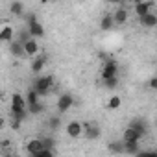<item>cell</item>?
Segmentation results:
<instances>
[{"mask_svg": "<svg viewBox=\"0 0 157 157\" xmlns=\"http://www.w3.org/2000/svg\"><path fill=\"white\" fill-rule=\"evenodd\" d=\"M54 85V78L52 76H39L33 82V89L39 96H46L50 93V87Z\"/></svg>", "mask_w": 157, "mask_h": 157, "instance_id": "cell-1", "label": "cell"}, {"mask_svg": "<svg viewBox=\"0 0 157 157\" xmlns=\"http://www.w3.org/2000/svg\"><path fill=\"white\" fill-rule=\"evenodd\" d=\"M82 133L85 135V139L94 140V139H98V137L102 135V129H100V126L94 124V122H85V124H82Z\"/></svg>", "mask_w": 157, "mask_h": 157, "instance_id": "cell-2", "label": "cell"}, {"mask_svg": "<svg viewBox=\"0 0 157 157\" xmlns=\"http://www.w3.org/2000/svg\"><path fill=\"white\" fill-rule=\"evenodd\" d=\"M72 104H74L72 94H61V96L57 98V111H59V113H65V111H68V109L72 107Z\"/></svg>", "mask_w": 157, "mask_h": 157, "instance_id": "cell-3", "label": "cell"}, {"mask_svg": "<svg viewBox=\"0 0 157 157\" xmlns=\"http://www.w3.org/2000/svg\"><path fill=\"white\" fill-rule=\"evenodd\" d=\"M117 72H118V65H117V61L107 59V61H105V65H104V70H102V78L105 80V78L117 76Z\"/></svg>", "mask_w": 157, "mask_h": 157, "instance_id": "cell-4", "label": "cell"}, {"mask_svg": "<svg viewBox=\"0 0 157 157\" xmlns=\"http://www.w3.org/2000/svg\"><path fill=\"white\" fill-rule=\"evenodd\" d=\"M151 8H153V2H151V0H140V2L135 4V13H137V17H142V15H146L148 11H151Z\"/></svg>", "mask_w": 157, "mask_h": 157, "instance_id": "cell-5", "label": "cell"}, {"mask_svg": "<svg viewBox=\"0 0 157 157\" xmlns=\"http://www.w3.org/2000/svg\"><path fill=\"white\" fill-rule=\"evenodd\" d=\"M22 46H24V54L26 56H37L39 54V43L33 37H30L28 41H24Z\"/></svg>", "mask_w": 157, "mask_h": 157, "instance_id": "cell-6", "label": "cell"}, {"mask_svg": "<svg viewBox=\"0 0 157 157\" xmlns=\"http://www.w3.org/2000/svg\"><path fill=\"white\" fill-rule=\"evenodd\" d=\"M10 54L15 56V57H26L24 46H22V43L17 41V39H11V41H10Z\"/></svg>", "mask_w": 157, "mask_h": 157, "instance_id": "cell-7", "label": "cell"}, {"mask_svg": "<svg viewBox=\"0 0 157 157\" xmlns=\"http://www.w3.org/2000/svg\"><path fill=\"white\" fill-rule=\"evenodd\" d=\"M67 135L72 137V139H78L82 135V122H78V120H72L67 124Z\"/></svg>", "mask_w": 157, "mask_h": 157, "instance_id": "cell-8", "label": "cell"}, {"mask_svg": "<svg viewBox=\"0 0 157 157\" xmlns=\"http://www.w3.org/2000/svg\"><path fill=\"white\" fill-rule=\"evenodd\" d=\"M129 128H133L140 137H144V135L148 133V124H146V120H142V118H135V120H131Z\"/></svg>", "mask_w": 157, "mask_h": 157, "instance_id": "cell-9", "label": "cell"}, {"mask_svg": "<svg viewBox=\"0 0 157 157\" xmlns=\"http://www.w3.org/2000/svg\"><path fill=\"white\" fill-rule=\"evenodd\" d=\"M128 19H129V13H128L126 8H118V10L113 13V22H115V24H126Z\"/></svg>", "mask_w": 157, "mask_h": 157, "instance_id": "cell-10", "label": "cell"}, {"mask_svg": "<svg viewBox=\"0 0 157 157\" xmlns=\"http://www.w3.org/2000/svg\"><path fill=\"white\" fill-rule=\"evenodd\" d=\"M139 21H140V24H142L144 28H155V24H157V15L151 13V11H148L146 15L139 17Z\"/></svg>", "mask_w": 157, "mask_h": 157, "instance_id": "cell-11", "label": "cell"}, {"mask_svg": "<svg viewBox=\"0 0 157 157\" xmlns=\"http://www.w3.org/2000/svg\"><path fill=\"white\" fill-rule=\"evenodd\" d=\"M140 139H142V137H140L133 128H129V126L126 128V131H124V135H122V140H124V142H139Z\"/></svg>", "mask_w": 157, "mask_h": 157, "instance_id": "cell-12", "label": "cell"}, {"mask_svg": "<svg viewBox=\"0 0 157 157\" xmlns=\"http://www.w3.org/2000/svg\"><path fill=\"white\" fill-rule=\"evenodd\" d=\"M28 30H30V35H32L33 39H37V37H43V35H44V28H43V24H41L39 21L32 22V24L28 26Z\"/></svg>", "mask_w": 157, "mask_h": 157, "instance_id": "cell-13", "label": "cell"}, {"mask_svg": "<svg viewBox=\"0 0 157 157\" xmlns=\"http://www.w3.org/2000/svg\"><path fill=\"white\" fill-rule=\"evenodd\" d=\"M41 148H44L41 139H32V140H28V144H26V151H28L30 155H35Z\"/></svg>", "mask_w": 157, "mask_h": 157, "instance_id": "cell-14", "label": "cell"}, {"mask_svg": "<svg viewBox=\"0 0 157 157\" xmlns=\"http://www.w3.org/2000/svg\"><path fill=\"white\" fill-rule=\"evenodd\" d=\"M44 63H46V56H44V54L37 56V57L33 59V63H32V72H33V74H39V72L44 68Z\"/></svg>", "mask_w": 157, "mask_h": 157, "instance_id": "cell-15", "label": "cell"}, {"mask_svg": "<svg viewBox=\"0 0 157 157\" xmlns=\"http://www.w3.org/2000/svg\"><path fill=\"white\" fill-rule=\"evenodd\" d=\"M13 39V28L11 26H4L0 30V43H10Z\"/></svg>", "mask_w": 157, "mask_h": 157, "instance_id": "cell-16", "label": "cell"}, {"mask_svg": "<svg viewBox=\"0 0 157 157\" xmlns=\"http://www.w3.org/2000/svg\"><path fill=\"white\" fill-rule=\"evenodd\" d=\"M140 148H139V142H124V153L128 155H139Z\"/></svg>", "mask_w": 157, "mask_h": 157, "instance_id": "cell-17", "label": "cell"}, {"mask_svg": "<svg viewBox=\"0 0 157 157\" xmlns=\"http://www.w3.org/2000/svg\"><path fill=\"white\" fill-rule=\"evenodd\" d=\"M10 11H11L13 15H17V17H22V13H24V6H22L21 0H13L11 6H10Z\"/></svg>", "mask_w": 157, "mask_h": 157, "instance_id": "cell-18", "label": "cell"}, {"mask_svg": "<svg viewBox=\"0 0 157 157\" xmlns=\"http://www.w3.org/2000/svg\"><path fill=\"white\" fill-rule=\"evenodd\" d=\"M107 150L111 153H124V140H115V142H109Z\"/></svg>", "mask_w": 157, "mask_h": 157, "instance_id": "cell-19", "label": "cell"}, {"mask_svg": "<svg viewBox=\"0 0 157 157\" xmlns=\"http://www.w3.org/2000/svg\"><path fill=\"white\" fill-rule=\"evenodd\" d=\"M113 15H104L102 17V21H100V28L104 30V32H107V30H111L113 28Z\"/></svg>", "mask_w": 157, "mask_h": 157, "instance_id": "cell-20", "label": "cell"}, {"mask_svg": "<svg viewBox=\"0 0 157 157\" xmlns=\"http://www.w3.org/2000/svg\"><path fill=\"white\" fill-rule=\"evenodd\" d=\"M26 111L32 113V115H39V113H43V104L39 100L33 102V104H26Z\"/></svg>", "mask_w": 157, "mask_h": 157, "instance_id": "cell-21", "label": "cell"}, {"mask_svg": "<svg viewBox=\"0 0 157 157\" xmlns=\"http://www.w3.org/2000/svg\"><path fill=\"white\" fill-rule=\"evenodd\" d=\"M104 85H105V89H115V87L118 85V78H117V76L105 78V80H104Z\"/></svg>", "mask_w": 157, "mask_h": 157, "instance_id": "cell-22", "label": "cell"}, {"mask_svg": "<svg viewBox=\"0 0 157 157\" xmlns=\"http://www.w3.org/2000/svg\"><path fill=\"white\" fill-rule=\"evenodd\" d=\"M120 104H122L120 96H111V98H109V102H107V109H118V107H120Z\"/></svg>", "mask_w": 157, "mask_h": 157, "instance_id": "cell-23", "label": "cell"}, {"mask_svg": "<svg viewBox=\"0 0 157 157\" xmlns=\"http://www.w3.org/2000/svg\"><path fill=\"white\" fill-rule=\"evenodd\" d=\"M24 100H26V104H33V102H37V100H39V94L35 93V89H33V87L30 89V93L26 94V98H24Z\"/></svg>", "mask_w": 157, "mask_h": 157, "instance_id": "cell-24", "label": "cell"}, {"mask_svg": "<svg viewBox=\"0 0 157 157\" xmlns=\"http://www.w3.org/2000/svg\"><path fill=\"white\" fill-rule=\"evenodd\" d=\"M22 17H24V24H26V26H30L32 22H35V21H37L35 13H22Z\"/></svg>", "mask_w": 157, "mask_h": 157, "instance_id": "cell-25", "label": "cell"}, {"mask_svg": "<svg viewBox=\"0 0 157 157\" xmlns=\"http://www.w3.org/2000/svg\"><path fill=\"white\" fill-rule=\"evenodd\" d=\"M32 35H30V30H28V26L24 28V30H21V33H19V39L17 41H21V43H24V41H28Z\"/></svg>", "mask_w": 157, "mask_h": 157, "instance_id": "cell-26", "label": "cell"}, {"mask_svg": "<svg viewBox=\"0 0 157 157\" xmlns=\"http://www.w3.org/2000/svg\"><path fill=\"white\" fill-rule=\"evenodd\" d=\"M48 126H50L52 129H59V126H61V118H59V117H52V118L48 120Z\"/></svg>", "mask_w": 157, "mask_h": 157, "instance_id": "cell-27", "label": "cell"}, {"mask_svg": "<svg viewBox=\"0 0 157 157\" xmlns=\"http://www.w3.org/2000/svg\"><path fill=\"white\" fill-rule=\"evenodd\" d=\"M41 140H43V146H44V148L54 150V140H52V139H41Z\"/></svg>", "mask_w": 157, "mask_h": 157, "instance_id": "cell-28", "label": "cell"}, {"mask_svg": "<svg viewBox=\"0 0 157 157\" xmlns=\"http://www.w3.org/2000/svg\"><path fill=\"white\" fill-rule=\"evenodd\" d=\"M150 87H151V89H157V78H155V76L150 78Z\"/></svg>", "mask_w": 157, "mask_h": 157, "instance_id": "cell-29", "label": "cell"}, {"mask_svg": "<svg viewBox=\"0 0 157 157\" xmlns=\"http://www.w3.org/2000/svg\"><path fill=\"white\" fill-rule=\"evenodd\" d=\"M105 2H109V4H120V0H105Z\"/></svg>", "mask_w": 157, "mask_h": 157, "instance_id": "cell-30", "label": "cell"}, {"mask_svg": "<svg viewBox=\"0 0 157 157\" xmlns=\"http://www.w3.org/2000/svg\"><path fill=\"white\" fill-rule=\"evenodd\" d=\"M137 2H140V0H135V4H137Z\"/></svg>", "mask_w": 157, "mask_h": 157, "instance_id": "cell-31", "label": "cell"}]
</instances>
